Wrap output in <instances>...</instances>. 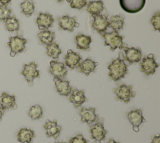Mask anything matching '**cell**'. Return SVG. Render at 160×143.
I'll return each mask as SVG.
<instances>
[{
  "label": "cell",
  "mask_w": 160,
  "mask_h": 143,
  "mask_svg": "<svg viewBox=\"0 0 160 143\" xmlns=\"http://www.w3.org/2000/svg\"><path fill=\"white\" fill-rule=\"evenodd\" d=\"M38 65L34 62H31L29 64L23 65V70L21 75L24 77L29 86L33 85V80L36 78L39 77V71L37 69Z\"/></svg>",
  "instance_id": "obj_6"
},
{
  "label": "cell",
  "mask_w": 160,
  "mask_h": 143,
  "mask_svg": "<svg viewBox=\"0 0 160 143\" xmlns=\"http://www.w3.org/2000/svg\"><path fill=\"white\" fill-rule=\"evenodd\" d=\"M38 38L39 40V42L44 45H48L52 43L55 38V33L54 31L44 29L38 34Z\"/></svg>",
  "instance_id": "obj_26"
},
{
  "label": "cell",
  "mask_w": 160,
  "mask_h": 143,
  "mask_svg": "<svg viewBox=\"0 0 160 143\" xmlns=\"http://www.w3.org/2000/svg\"><path fill=\"white\" fill-rule=\"evenodd\" d=\"M76 17H70L68 15H64L58 18V25L59 29L66 30L69 32H72L74 28H78L79 24L76 22Z\"/></svg>",
  "instance_id": "obj_12"
},
{
  "label": "cell",
  "mask_w": 160,
  "mask_h": 143,
  "mask_svg": "<svg viewBox=\"0 0 160 143\" xmlns=\"http://www.w3.org/2000/svg\"><path fill=\"white\" fill-rule=\"evenodd\" d=\"M124 16L122 14H117L111 16L109 20V28L113 31H119L122 29L124 24Z\"/></svg>",
  "instance_id": "obj_25"
},
{
  "label": "cell",
  "mask_w": 160,
  "mask_h": 143,
  "mask_svg": "<svg viewBox=\"0 0 160 143\" xmlns=\"http://www.w3.org/2000/svg\"><path fill=\"white\" fill-rule=\"evenodd\" d=\"M75 40L76 43V48L85 51L90 50V44L92 42V39L90 36L79 34L76 36Z\"/></svg>",
  "instance_id": "obj_23"
},
{
  "label": "cell",
  "mask_w": 160,
  "mask_h": 143,
  "mask_svg": "<svg viewBox=\"0 0 160 143\" xmlns=\"http://www.w3.org/2000/svg\"><path fill=\"white\" fill-rule=\"evenodd\" d=\"M146 0H119L122 9L129 13H136L140 11L144 6Z\"/></svg>",
  "instance_id": "obj_8"
},
{
  "label": "cell",
  "mask_w": 160,
  "mask_h": 143,
  "mask_svg": "<svg viewBox=\"0 0 160 143\" xmlns=\"http://www.w3.org/2000/svg\"><path fill=\"white\" fill-rule=\"evenodd\" d=\"M82 56L76 52L73 51L72 50H68L67 54L64 56V60H65V64L71 70L75 68L79 61L82 60Z\"/></svg>",
  "instance_id": "obj_19"
},
{
  "label": "cell",
  "mask_w": 160,
  "mask_h": 143,
  "mask_svg": "<svg viewBox=\"0 0 160 143\" xmlns=\"http://www.w3.org/2000/svg\"><path fill=\"white\" fill-rule=\"evenodd\" d=\"M46 48L47 50L46 53L48 56L51 57L53 59H58L59 55L62 53V51L60 49L59 45L54 42H52V43L46 45Z\"/></svg>",
  "instance_id": "obj_28"
},
{
  "label": "cell",
  "mask_w": 160,
  "mask_h": 143,
  "mask_svg": "<svg viewBox=\"0 0 160 143\" xmlns=\"http://www.w3.org/2000/svg\"><path fill=\"white\" fill-rule=\"evenodd\" d=\"M107 143H120V142L115 141L113 139H110L109 140V141H108Z\"/></svg>",
  "instance_id": "obj_38"
},
{
  "label": "cell",
  "mask_w": 160,
  "mask_h": 143,
  "mask_svg": "<svg viewBox=\"0 0 160 143\" xmlns=\"http://www.w3.org/2000/svg\"><path fill=\"white\" fill-rule=\"evenodd\" d=\"M87 11L91 15L101 14L104 10V3L102 0L90 1L87 3Z\"/></svg>",
  "instance_id": "obj_24"
},
{
  "label": "cell",
  "mask_w": 160,
  "mask_h": 143,
  "mask_svg": "<svg viewBox=\"0 0 160 143\" xmlns=\"http://www.w3.org/2000/svg\"><path fill=\"white\" fill-rule=\"evenodd\" d=\"M11 9L7 6L0 5V21L5 22L6 19L11 16Z\"/></svg>",
  "instance_id": "obj_31"
},
{
  "label": "cell",
  "mask_w": 160,
  "mask_h": 143,
  "mask_svg": "<svg viewBox=\"0 0 160 143\" xmlns=\"http://www.w3.org/2000/svg\"><path fill=\"white\" fill-rule=\"evenodd\" d=\"M28 40L21 36H9L8 45L10 48V56L13 57L16 54L23 52L26 50Z\"/></svg>",
  "instance_id": "obj_4"
},
{
  "label": "cell",
  "mask_w": 160,
  "mask_h": 143,
  "mask_svg": "<svg viewBox=\"0 0 160 143\" xmlns=\"http://www.w3.org/2000/svg\"><path fill=\"white\" fill-rule=\"evenodd\" d=\"M50 68L49 72L54 76V78L62 80L68 74V70L64 64L56 60L50 61Z\"/></svg>",
  "instance_id": "obj_13"
},
{
  "label": "cell",
  "mask_w": 160,
  "mask_h": 143,
  "mask_svg": "<svg viewBox=\"0 0 160 143\" xmlns=\"http://www.w3.org/2000/svg\"><path fill=\"white\" fill-rule=\"evenodd\" d=\"M150 143H160V136L159 134L154 135L152 139V142Z\"/></svg>",
  "instance_id": "obj_35"
},
{
  "label": "cell",
  "mask_w": 160,
  "mask_h": 143,
  "mask_svg": "<svg viewBox=\"0 0 160 143\" xmlns=\"http://www.w3.org/2000/svg\"><path fill=\"white\" fill-rule=\"evenodd\" d=\"M68 143H88V140L86 139L82 134H78L70 138Z\"/></svg>",
  "instance_id": "obj_34"
},
{
  "label": "cell",
  "mask_w": 160,
  "mask_h": 143,
  "mask_svg": "<svg viewBox=\"0 0 160 143\" xmlns=\"http://www.w3.org/2000/svg\"><path fill=\"white\" fill-rule=\"evenodd\" d=\"M5 110H3L1 107H0V122L2 120V117L4 116V115L5 114Z\"/></svg>",
  "instance_id": "obj_37"
},
{
  "label": "cell",
  "mask_w": 160,
  "mask_h": 143,
  "mask_svg": "<svg viewBox=\"0 0 160 143\" xmlns=\"http://www.w3.org/2000/svg\"><path fill=\"white\" fill-rule=\"evenodd\" d=\"M93 21L92 23V28L100 34L106 32L109 28V20L108 14H98L92 15Z\"/></svg>",
  "instance_id": "obj_9"
},
{
  "label": "cell",
  "mask_w": 160,
  "mask_h": 143,
  "mask_svg": "<svg viewBox=\"0 0 160 143\" xmlns=\"http://www.w3.org/2000/svg\"><path fill=\"white\" fill-rule=\"evenodd\" d=\"M139 66L140 71L145 73L147 76H149L150 75H153L155 73L156 68L159 65L156 63L154 55L150 53L142 59L141 62L139 63Z\"/></svg>",
  "instance_id": "obj_5"
},
{
  "label": "cell",
  "mask_w": 160,
  "mask_h": 143,
  "mask_svg": "<svg viewBox=\"0 0 160 143\" xmlns=\"http://www.w3.org/2000/svg\"><path fill=\"white\" fill-rule=\"evenodd\" d=\"M101 35L104 39V46H109L111 51H115L116 48L122 50L124 46H128V44L123 42L124 36L119 34L118 31H112L111 33H103Z\"/></svg>",
  "instance_id": "obj_2"
},
{
  "label": "cell",
  "mask_w": 160,
  "mask_h": 143,
  "mask_svg": "<svg viewBox=\"0 0 160 143\" xmlns=\"http://www.w3.org/2000/svg\"><path fill=\"white\" fill-rule=\"evenodd\" d=\"M11 0H0V3L1 5L3 6H7L11 3Z\"/></svg>",
  "instance_id": "obj_36"
},
{
  "label": "cell",
  "mask_w": 160,
  "mask_h": 143,
  "mask_svg": "<svg viewBox=\"0 0 160 143\" xmlns=\"http://www.w3.org/2000/svg\"><path fill=\"white\" fill-rule=\"evenodd\" d=\"M150 23L152 25L154 29L159 31L160 29V13L158 11L154 14L150 19Z\"/></svg>",
  "instance_id": "obj_32"
},
{
  "label": "cell",
  "mask_w": 160,
  "mask_h": 143,
  "mask_svg": "<svg viewBox=\"0 0 160 143\" xmlns=\"http://www.w3.org/2000/svg\"><path fill=\"white\" fill-rule=\"evenodd\" d=\"M127 117L129 122L132 125V129L135 132H138L139 125L146 120L142 115V109H133L127 112Z\"/></svg>",
  "instance_id": "obj_10"
},
{
  "label": "cell",
  "mask_w": 160,
  "mask_h": 143,
  "mask_svg": "<svg viewBox=\"0 0 160 143\" xmlns=\"http://www.w3.org/2000/svg\"><path fill=\"white\" fill-rule=\"evenodd\" d=\"M35 136L34 130L26 127L21 128L16 134L17 140L20 143H32Z\"/></svg>",
  "instance_id": "obj_22"
},
{
  "label": "cell",
  "mask_w": 160,
  "mask_h": 143,
  "mask_svg": "<svg viewBox=\"0 0 160 143\" xmlns=\"http://www.w3.org/2000/svg\"><path fill=\"white\" fill-rule=\"evenodd\" d=\"M0 107L5 111L17 109L18 105L16 103V97L14 95L2 92L0 96Z\"/></svg>",
  "instance_id": "obj_16"
},
{
  "label": "cell",
  "mask_w": 160,
  "mask_h": 143,
  "mask_svg": "<svg viewBox=\"0 0 160 143\" xmlns=\"http://www.w3.org/2000/svg\"><path fill=\"white\" fill-rule=\"evenodd\" d=\"M96 108L94 107H82L79 111L82 122H86L89 125H92L99 119V114H96Z\"/></svg>",
  "instance_id": "obj_11"
},
{
  "label": "cell",
  "mask_w": 160,
  "mask_h": 143,
  "mask_svg": "<svg viewBox=\"0 0 160 143\" xmlns=\"http://www.w3.org/2000/svg\"><path fill=\"white\" fill-rule=\"evenodd\" d=\"M104 119L102 117L99 118L96 123L90 127L91 138L95 139L97 141H101L106 139V135L108 133L104 127Z\"/></svg>",
  "instance_id": "obj_7"
},
{
  "label": "cell",
  "mask_w": 160,
  "mask_h": 143,
  "mask_svg": "<svg viewBox=\"0 0 160 143\" xmlns=\"http://www.w3.org/2000/svg\"><path fill=\"white\" fill-rule=\"evenodd\" d=\"M122 51L118 53V57L111 60V63L108 66L109 71V77L115 82L124 78L128 72V65L125 63L124 56Z\"/></svg>",
  "instance_id": "obj_1"
},
{
  "label": "cell",
  "mask_w": 160,
  "mask_h": 143,
  "mask_svg": "<svg viewBox=\"0 0 160 143\" xmlns=\"http://www.w3.org/2000/svg\"><path fill=\"white\" fill-rule=\"evenodd\" d=\"M98 64L99 63L98 62L92 61L91 58H88L81 63H79L76 68L78 72L88 76L91 73L95 72L96 67Z\"/></svg>",
  "instance_id": "obj_18"
},
{
  "label": "cell",
  "mask_w": 160,
  "mask_h": 143,
  "mask_svg": "<svg viewBox=\"0 0 160 143\" xmlns=\"http://www.w3.org/2000/svg\"><path fill=\"white\" fill-rule=\"evenodd\" d=\"M87 4L86 0H71L70 6L71 8L81 10Z\"/></svg>",
  "instance_id": "obj_33"
},
{
  "label": "cell",
  "mask_w": 160,
  "mask_h": 143,
  "mask_svg": "<svg viewBox=\"0 0 160 143\" xmlns=\"http://www.w3.org/2000/svg\"><path fill=\"white\" fill-rule=\"evenodd\" d=\"M62 1H64V0H57V1H58V3H61V2H62ZM66 1L68 3H70L71 0H66Z\"/></svg>",
  "instance_id": "obj_39"
},
{
  "label": "cell",
  "mask_w": 160,
  "mask_h": 143,
  "mask_svg": "<svg viewBox=\"0 0 160 143\" xmlns=\"http://www.w3.org/2000/svg\"><path fill=\"white\" fill-rule=\"evenodd\" d=\"M122 50L125 52L124 60L127 61L129 65H132L133 63H138L141 60L142 51L139 48L124 46Z\"/></svg>",
  "instance_id": "obj_14"
},
{
  "label": "cell",
  "mask_w": 160,
  "mask_h": 143,
  "mask_svg": "<svg viewBox=\"0 0 160 143\" xmlns=\"http://www.w3.org/2000/svg\"><path fill=\"white\" fill-rule=\"evenodd\" d=\"M54 19L52 16L48 13H43L40 12L38 17L36 19V23L39 29H48L52 26Z\"/></svg>",
  "instance_id": "obj_17"
},
{
  "label": "cell",
  "mask_w": 160,
  "mask_h": 143,
  "mask_svg": "<svg viewBox=\"0 0 160 143\" xmlns=\"http://www.w3.org/2000/svg\"><path fill=\"white\" fill-rule=\"evenodd\" d=\"M53 81L55 83L56 90L60 95L67 97L70 95L72 88L68 80H64L54 78Z\"/></svg>",
  "instance_id": "obj_21"
},
{
  "label": "cell",
  "mask_w": 160,
  "mask_h": 143,
  "mask_svg": "<svg viewBox=\"0 0 160 143\" xmlns=\"http://www.w3.org/2000/svg\"><path fill=\"white\" fill-rule=\"evenodd\" d=\"M4 23L6 29L9 32L18 31L20 28L19 21L14 16L9 18Z\"/></svg>",
  "instance_id": "obj_29"
},
{
  "label": "cell",
  "mask_w": 160,
  "mask_h": 143,
  "mask_svg": "<svg viewBox=\"0 0 160 143\" xmlns=\"http://www.w3.org/2000/svg\"><path fill=\"white\" fill-rule=\"evenodd\" d=\"M69 100L72 103L75 107H80L83 103L88 101V98L85 96L84 90H79L77 88L72 89Z\"/></svg>",
  "instance_id": "obj_20"
},
{
  "label": "cell",
  "mask_w": 160,
  "mask_h": 143,
  "mask_svg": "<svg viewBox=\"0 0 160 143\" xmlns=\"http://www.w3.org/2000/svg\"><path fill=\"white\" fill-rule=\"evenodd\" d=\"M43 128L46 130V134L48 137H52L54 139H57L59 137L62 130L61 126L58 124L56 120L51 121L49 119H46Z\"/></svg>",
  "instance_id": "obj_15"
},
{
  "label": "cell",
  "mask_w": 160,
  "mask_h": 143,
  "mask_svg": "<svg viewBox=\"0 0 160 143\" xmlns=\"http://www.w3.org/2000/svg\"><path fill=\"white\" fill-rule=\"evenodd\" d=\"M29 117L32 120H38L41 119L43 115V111L39 105H35L31 106L28 112Z\"/></svg>",
  "instance_id": "obj_30"
},
{
  "label": "cell",
  "mask_w": 160,
  "mask_h": 143,
  "mask_svg": "<svg viewBox=\"0 0 160 143\" xmlns=\"http://www.w3.org/2000/svg\"><path fill=\"white\" fill-rule=\"evenodd\" d=\"M132 85H126L122 83L113 89V92L116 95V100H119L128 103L131 98L136 96V92L132 91Z\"/></svg>",
  "instance_id": "obj_3"
},
{
  "label": "cell",
  "mask_w": 160,
  "mask_h": 143,
  "mask_svg": "<svg viewBox=\"0 0 160 143\" xmlns=\"http://www.w3.org/2000/svg\"><path fill=\"white\" fill-rule=\"evenodd\" d=\"M20 6L22 9L21 13L28 18L30 17L34 12L35 7L32 0H24L20 4Z\"/></svg>",
  "instance_id": "obj_27"
},
{
  "label": "cell",
  "mask_w": 160,
  "mask_h": 143,
  "mask_svg": "<svg viewBox=\"0 0 160 143\" xmlns=\"http://www.w3.org/2000/svg\"><path fill=\"white\" fill-rule=\"evenodd\" d=\"M48 143H50V142H48ZM55 143H66V142L62 141V142H55Z\"/></svg>",
  "instance_id": "obj_40"
}]
</instances>
